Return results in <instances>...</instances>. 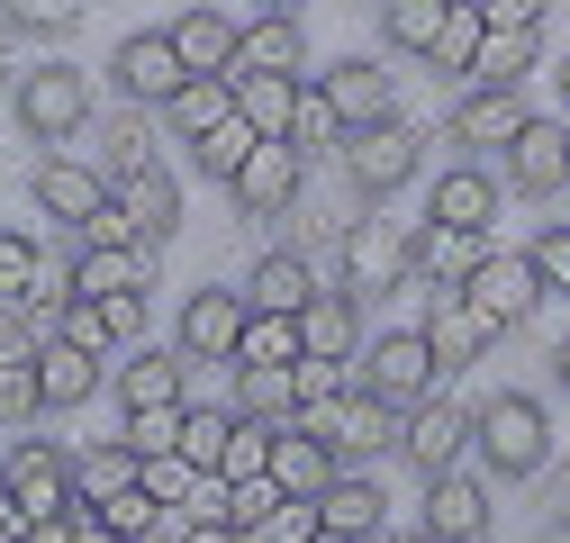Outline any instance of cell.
<instances>
[{
	"label": "cell",
	"mask_w": 570,
	"mask_h": 543,
	"mask_svg": "<svg viewBox=\"0 0 570 543\" xmlns=\"http://www.w3.org/2000/svg\"><path fill=\"white\" fill-rule=\"evenodd\" d=\"M236 109L254 118V136H299L308 82L299 73H236Z\"/></svg>",
	"instance_id": "29"
},
{
	"label": "cell",
	"mask_w": 570,
	"mask_h": 543,
	"mask_svg": "<svg viewBox=\"0 0 570 543\" xmlns=\"http://www.w3.org/2000/svg\"><path fill=\"white\" fill-rule=\"evenodd\" d=\"M317 525H326V534H344V543H372V534L390 525V490L372 481V471H353V462H344L335 481L317 490Z\"/></svg>",
	"instance_id": "23"
},
{
	"label": "cell",
	"mask_w": 570,
	"mask_h": 543,
	"mask_svg": "<svg viewBox=\"0 0 570 543\" xmlns=\"http://www.w3.org/2000/svg\"><path fill=\"white\" fill-rule=\"evenodd\" d=\"M109 372H100V354H73L63 335H46L37 345V389H46V417H63V407H82L91 389H100Z\"/></svg>",
	"instance_id": "30"
},
{
	"label": "cell",
	"mask_w": 570,
	"mask_h": 543,
	"mask_svg": "<svg viewBox=\"0 0 570 543\" xmlns=\"http://www.w3.org/2000/svg\"><path fill=\"white\" fill-rule=\"evenodd\" d=\"M227 426H236V407H181V462L208 471L218 481V453H227Z\"/></svg>",
	"instance_id": "43"
},
{
	"label": "cell",
	"mask_w": 570,
	"mask_h": 543,
	"mask_svg": "<svg viewBox=\"0 0 570 543\" xmlns=\"http://www.w3.org/2000/svg\"><path fill=\"white\" fill-rule=\"evenodd\" d=\"M164 516H173V507H164V498H146V481H127L118 498H100V525H109L118 543H155V534H164Z\"/></svg>",
	"instance_id": "40"
},
{
	"label": "cell",
	"mask_w": 570,
	"mask_h": 543,
	"mask_svg": "<svg viewBox=\"0 0 570 543\" xmlns=\"http://www.w3.org/2000/svg\"><path fill=\"white\" fill-rule=\"evenodd\" d=\"M109 82H118V100H127V109H164V100L190 82V63H181L173 28H136V37H118Z\"/></svg>",
	"instance_id": "5"
},
{
	"label": "cell",
	"mask_w": 570,
	"mask_h": 543,
	"mask_svg": "<svg viewBox=\"0 0 570 543\" xmlns=\"http://www.w3.org/2000/svg\"><path fill=\"white\" fill-rule=\"evenodd\" d=\"M335 398H353V354H299L291 363V407L299 417H326Z\"/></svg>",
	"instance_id": "34"
},
{
	"label": "cell",
	"mask_w": 570,
	"mask_h": 543,
	"mask_svg": "<svg viewBox=\"0 0 570 543\" xmlns=\"http://www.w3.org/2000/svg\"><path fill=\"white\" fill-rule=\"evenodd\" d=\"M335 164H344V190L363 199V209H381V199H399L425 172V136L407 118H372V127H353L335 146Z\"/></svg>",
	"instance_id": "2"
},
{
	"label": "cell",
	"mask_w": 570,
	"mask_h": 543,
	"mask_svg": "<svg viewBox=\"0 0 570 543\" xmlns=\"http://www.w3.org/2000/svg\"><path fill=\"white\" fill-rule=\"evenodd\" d=\"M471 453H480V471L489 481H534V471L552 462V407L534 398V389H498V398H480L471 407Z\"/></svg>",
	"instance_id": "1"
},
{
	"label": "cell",
	"mask_w": 570,
	"mask_h": 543,
	"mask_svg": "<svg viewBox=\"0 0 570 543\" xmlns=\"http://www.w3.org/2000/svg\"><path fill=\"white\" fill-rule=\"evenodd\" d=\"M109 308V335L118 345H146V290H118V299H100Z\"/></svg>",
	"instance_id": "53"
},
{
	"label": "cell",
	"mask_w": 570,
	"mask_h": 543,
	"mask_svg": "<svg viewBox=\"0 0 570 543\" xmlns=\"http://www.w3.org/2000/svg\"><path fill=\"white\" fill-rule=\"evenodd\" d=\"M127 481H136V444H127V435H109V444H82V453H73V490H82L91 507H100V498H118Z\"/></svg>",
	"instance_id": "36"
},
{
	"label": "cell",
	"mask_w": 570,
	"mask_h": 543,
	"mask_svg": "<svg viewBox=\"0 0 570 543\" xmlns=\"http://www.w3.org/2000/svg\"><path fill=\"white\" fill-rule=\"evenodd\" d=\"M28 190H37V209H46L55 227H73V236L109 209V172H91V164H73V155H46Z\"/></svg>",
	"instance_id": "21"
},
{
	"label": "cell",
	"mask_w": 570,
	"mask_h": 543,
	"mask_svg": "<svg viewBox=\"0 0 570 543\" xmlns=\"http://www.w3.org/2000/svg\"><path fill=\"white\" fill-rule=\"evenodd\" d=\"M308 345H299V317H281V308H254L245 317V345H236V363H299Z\"/></svg>",
	"instance_id": "41"
},
{
	"label": "cell",
	"mask_w": 570,
	"mask_h": 543,
	"mask_svg": "<svg viewBox=\"0 0 570 543\" xmlns=\"http://www.w3.org/2000/svg\"><path fill=\"white\" fill-rule=\"evenodd\" d=\"M462 299H471L489 326H525L552 290H543V272H534L525 254H480V263H471V282H462Z\"/></svg>",
	"instance_id": "11"
},
{
	"label": "cell",
	"mask_w": 570,
	"mask_h": 543,
	"mask_svg": "<svg viewBox=\"0 0 570 543\" xmlns=\"http://www.w3.org/2000/svg\"><path fill=\"white\" fill-rule=\"evenodd\" d=\"M552 381H561V398H570V335L552 345Z\"/></svg>",
	"instance_id": "56"
},
{
	"label": "cell",
	"mask_w": 570,
	"mask_h": 543,
	"mask_svg": "<svg viewBox=\"0 0 570 543\" xmlns=\"http://www.w3.org/2000/svg\"><path fill=\"white\" fill-rule=\"evenodd\" d=\"M91 0H0V37H63Z\"/></svg>",
	"instance_id": "44"
},
{
	"label": "cell",
	"mask_w": 570,
	"mask_h": 543,
	"mask_svg": "<svg viewBox=\"0 0 570 543\" xmlns=\"http://www.w3.org/2000/svg\"><path fill=\"white\" fill-rule=\"evenodd\" d=\"M263 10H299V0H263Z\"/></svg>",
	"instance_id": "61"
},
{
	"label": "cell",
	"mask_w": 570,
	"mask_h": 543,
	"mask_svg": "<svg viewBox=\"0 0 570 543\" xmlns=\"http://www.w3.org/2000/svg\"><path fill=\"white\" fill-rule=\"evenodd\" d=\"M444 19H453V0H381V37L399 55H425V46L444 37Z\"/></svg>",
	"instance_id": "39"
},
{
	"label": "cell",
	"mask_w": 570,
	"mask_h": 543,
	"mask_svg": "<svg viewBox=\"0 0 570 543\" xmlns=\"http://www.w3.org/2000/svg\"><path fill=\"white\" fill-rule=\"evenodd\" d=\"M0 543H28V507L10 498V481H0Z\"/></svg>",
	"instance_id": "54"
},
{
	"label": "cell",
	"mask_w": 570,
	"mask_h": 543,
	"mask_svg": "<svg viewBox=\"0 0 570 543\" xmlns=\"http://www.w3.org/2000/svg\"><path fill=\"white\" fill-rule=\"evenodd\" d=\"M173 46H181V63H190V73H236L245 28L218 10V0H199V10H181V19H173Z\"/></svg>",
	"instance_id": "27"
},
{
	"label": "cell",
	"mask_w": 570,
	"mask_h": 543,
	"mask_svg": "<svg viewBox=\"0 0 570 543\" xmlns=\"http://www.w3.org/2000/svg\"><path fill=\"white\" fill-rule=\"evenodd\" d=\"M480 37H489V19L471 10V0H453V19H444V37L425 46V63H435V73H462L471 82V55H480Z\"/></svg>",
	"instance_id": "42"
},
{
	"label": "cell",
	"mask_w": 570,
	"mask_h": 543,
	"mask_svg": "<svg viewBox=\"0 0 570 543\" xmlns=\"http://www.w3.org/2000/svg\"><path fill=\"white\" fill-rule=\"evenodd\" d=\"M254 146H263V136H254V118L236 109V118H218V127H208V136H190V164H199L208 181H236Z\"/></svg>",
	"instance_id": "37"
},
{
	"label": "cell",
	"mask_w": 570,
	"mask_h": 543,
	"mask_svg": "<svg viewBox=\"0 0 570 543\" xmlns=\"http://www.w3.org/2000/svg\"><path fill=\"white\" fill-rule=\"evenodd\" d=\"M317 100H326V118L353 136V127H372V118H399L390 100H399V82H390V63L381 55H344V63H326L317 73Z\"/></svg>",
	"instance_id": "12"
},
{
	"label": "cell",
	"mask_w": 570,
	"mask_h": 543,
	"mask_svg": "<svg viewBox=\"0 0 570 543\" xmlns=\"http://www.w3.org/2000/svg\"><path fill=\"white\" fill-rule=\"evenodd\" d=\"M109 389H118V417H136V407H173L190 389V363H181V345H136L109 372Z\"/></svg>",
	"instance_id": "24"
},
{
	"label": "cell",
	"mask_w": 570,
	"mask_h": 543,
	"mask_svg": "<svg viewBox=\"0 0 570 543\" xmlns=\"http://www.w3.org/2000/svg\"><path fill=\"white\" fill-rule=\"evenodd\" d=\"M326 444H335V462H353V471H363L372 453H399V407H381L372 389H353V398H335L326 407V417H308Z\"/></svg>",
	"instance_id": "16"
},
{
	"label": "cell",
	"mask_w": 570,
	"mask_h": 543,
	"mask_svg": "<svg viewBox=\"0 0 570 543\" xmlns=\"http://www.w3.org/2000/svg\"><path fill=\"white\" fill-rule=\"evenodd\" d=\"M425 218L489 236V218H498V172H489V164H453V172H435V190H425Z\"/></svg>",
	"instance_id": "26"
},
{
	"label": "cell",
	"mask_w": 570,
	"mask_h": 543,
	"mask_svg": "<svg viewBox=\"0 0 570 543\" xmlns=\"http://www.w3.org/2000/svg\"><path fill=\"white\" fill-rule=\"evenodd\" d=\"M534 109H525V91H489V82H471L462 100H453V118H444V136L462 155H508V136L525 127Z\"/></svg>",
	"instance_id": "19"
},
{
	"label": "cell",
	"mask_w": 570,
	"mask_h": 543,
	"mask_svg": "<svg viewBox=\"0 0 570 543\" xmlns=\"http://www.w3.org/2000/svg\"><path fill=\"white\" fill-rule=\"evenodd\" d=\"M227 190H236V209H245V218H291V199L308 190V155L291 146V136H263Z\"/></svg>",
	"instance_id": "8"
},
{
	"label": "cell",
	"mask_w": 570,
	"mask_h": 543,
	"mask_svg": "<svg viewBox=\"0 0 570 543\" xmlns=\"http://www.w3.org/2000/svg\"><path fill=\"white\" fill-rule=\"evenodd\" d=\"M344 290H353V299H390V290H407V236H390V218L344 227Z\"/></svg>",
	"instance_id": "18"
},
{
	"label": "cell",
	"mask_w": 570,
	"mask_h": 543,
	"mask_svg": "<svg viewBox=\"0 0 570 543\" xmlns=\"http://www.w3.org/2000/svg\"><path fill=\"white\" fill-rule=\"evenodd\" d=\"M508 190H525V199L570 190V118H525L508 136Z\"/></svg>",
	"instance_id": "14"
},
{
	"label": "cell",
	"mask_w": 570,
	"mask_h": 543,
	"mask_svg": "<svg viewBox=\"0 0 570 543\" xmlns=\"http://www.w3.org/2000/svg\"><path fill=\"white\" fill-rule=\"evenodd\" d=\"M399 453L416 462V481H435V471H462V453H471V407H453V398L435 389L425 407H407V417H399Z\"/></svg>",
	"instance_id": "13"
},
{
	"label": "cell",
	"mask_w": 570,
	"mask_h": 543,
	"mask_svg": "<svg viewBox=\"0 0 570 543\" xmlns=\"http://www.w3.org/2000/svg\"><path fill=\"white\" fill-rule=\"evenodd\" d=\"M416 534L425 543H480L489 534V481H471V471H435V481H425Z\"/></svg>",
	"instance_id": "20"
},
{
	"label": "cell",
	"mask_w": 570,
	"mask_h": 543,
	"mask_svg": "<svg viewBox=\"0 0 570 543\" xmlns=\"http://www.w3.org/2000/svg\"><path fill=\"white\" fill-rule=\"evenodd\" d=\"M245 290H190L181 299V326H173V345H181V363H236V345H245Z\"/></svg>",
	"instance_id": "10"
},
{
	"label": "cell",
	"mask_w": 570,
	"mask_h": 543,
	"mask_svg": "<svg viewBox=\"0 0 570 543\" xmlns=\"http://www.w3.org/2000/svg\"><path fill=\"white\" fill-rule=\"evenodd\" d=\"M236 417H263V426H281V417H299L291 407V363H236Z\"/></svg>",
	"instance_id": "35"
},
{
	"label": "cell",
	"mask_w": 570,
	"mask_h": 543,
	"mask_svg": "<svg viewBox=\"0 0 570 543\" xmlns=\"http://www.w3.org/2000/svg\"><path fill=\"white\" fill-rule=\"evenodd\" d=\"M272 507H281V490H272V481H236V490H227V525H236V534H245V525H263Z\"/></svg>",
	"instance_id": "52"
},
{
	"label": "cell",
	"mask_w": 570,
	"mask_h": 543,
	"mask_svg": "<svg viewBox=\"0 0 570 543\" xmlns=\"http://www.w3.org/2000/svg\"><path fill=\"white\" fill-rule=\"evenodd\" d=\"M525 263L543 272V290H552V299H570V218H552V227L525 245Z\"/></svg>",
	"instance_id": "50"
},
{
	"label": "cell",
	"mask_w": 570,
	"mask_h": 543,
	"mask_svg": "<svg viewBox=\"0 0 570 543\" xmlns=\"http://www.w3.org/2000/svg\"><path fill=\"white\" fill-rule=\"evenodd\" d=\"M136 164H155V127H146V109H127V118L109 127V164H100V172L118 181V172H136Z\"/></svg>",
	"instance_id": "49"
},
{
	"label": "cell",
	"mask_w": 570,
	"mask_h": 543,
	"mask_svg": "<svg viewBox=\"0 0 570 543\" xmlns=\"http://www.w3.org/2000/svg\"><path fill=\"white\" fill-rule=\"evenodd\" d=\"M263 462H272V426L263 417H236L227 426V453H218V481L236 490V481H263Z\"/></svg>",
	"instance_id": "45"
},
{
	"label": "cell",
	"mask_w": 570,
	"mask_h": 543,
	"mask_svg": "<svg viewBox=\"0 0 570 543\" xmlns=\"http://www.w3.org/2000/svg\"><path fill=\"white\" fill-rule=\"evenodd\" d=\"M353 389H372L381 407L407 417V407H425V398L444 389V372H435V354H425L416 326H390V335H372V345L353 354Z\"/></svg>",
	"instance_id": "4"
},
{
	"label": "cell",
	"mask_w": 570,
	"mask_h": 543,
	"mask_svg": "<svg viewBox=\"0 0 570 543\" xmlns=\"http://www.w3.org/2000/svg\"><path fill=\"white\" fill-rule=\"evenodd\" d=\"M416 335H425V354H435V372L453 381V372H471V363H480V345H489L498 326H489L462 290H435V308H425V326H416Z\"/></svg>",
	"instance_id": "22"
},
{
	"label": "cell",
	"mask_w": 570,
	"mask_h": 543,
	"mask_svg": "<svg viewBox=\"0 0 570 543\" xmlns=\"http://www.w3.org/2000/svg\"><path fill=\"white\" fill-rule=\"evenodd\" d=\"M109 209L127 218V236L146 245V254H164V245L181 236V181H173V164L155 155V164L118 172V181H109Z\"/></svg>",
	"instance_id": "6"
},
{
	"label": "cell",
	"mask_w": 570,
	"mask_h": 543,
	"mask_svg": "<svg viewBox=\"0 0 570 543\" xmlns=\"http://www.w3.org/2000/svg\"><path fill=\"white\" fill-rule=\"evenodd\" d=\"M552 525L570 534V462H561V481H552Z\"/></svg>",
	"instance_id": "55"
},
{
	"label": "cell",
	"mask_w": 570,
	"mask_h": 543,
	"mask_svg": "<svg viewBox=\"0 0 570 543\" xmlns=\"http://www.w3.org/2000/svg\"><path fill=\"white\" fill-rule=\"evenodd\" d=\"M181 407H190V398H173V407H136V417L118 426V435L136 444V462H155V453H181Z\"/></svg>",
	"instance_id": "46"
},
{
	"label": "cell",
	"mask_w": 570,
	"mask_h": 543,
	"mask_svg": "<svg viewBox=\"0 0 570 543\" xmlns=\"http://www.w3.org/2000/svg\"><path fill=\"white\" fill-rule=\"evenodd\" d=\"M317 299V263L291 245V254H263L254 272H245V308H281V317H299Z\"/></svg>",
	"instance_id": "28"
},
{
	"label": "cell",
	"mask_w": 570,
	"mask_h": 543,
	"mask_svg": "<svg viewBox=\"0 0 570 543\" xmlns=\"http://www.w3.org/2000/svg\"><path fill=\"white\" fill-rule=\"evenodd\" d=\"M480 254H489V245H480L471 227H444V218H416V236H407V282H416L425 299H435V290H462Z\"/></svg>",
	"instance_id": "17"
},
{
	"label": "cell",
	"mask_w": 570,
	"mask_h": 543,
	"mask_svg": "<svg viewBox=\"0 0 570 543\" xmlns=\"http://www.w3.org/2000/svg\"><path fill=\"white\" fill-rule=\"evenodd\" d=\"M10 109H19V127L37 136V146H73V136L91 127V82L63 55H46V63H28V73L10 82Z\"/></svg>",
	"instance_id": "3"
},
{
	"label": "cell",
	"mask_w": 570,
	"mask_h": 543,
	"mask_svg": "<svg viewBox=\"0 0 570 543\" xmlns=\"http://www.w3.org/2000/svg\"><path fill=\"white\" fill-rule=\"evenodd\" d=\"M561 118H570V55H561Z\"/></svg>",
	"instance_id": "59"
},
{
	"label": "cell",
	"mask_w": 570,
	"mask_h": 543,
	"mask_svg": "<svg viewBox=\"0 0 570 543\" xmlns=\"http://www.w3.org/2000/svg\"><path fill=\"white\" fill-rule=\"evenodd\" d=\"M0 82H19V63H10V37H0Z\"/></svg>",
	"instance_id": "58"
},
{
	"label": "cell",
	"mask_w": 570,
	"mask_h": 543,
	"mask_svg": "<svg viewBox=\"0 0 570 543\" xmlns=\"http://www.w3.org/2000/svg\"><path fill=\"white\" fill-rule=\"evenodd\" d=\"M46 282V245L28 227H0V308H28Z\"/></svg>",
	"instance_id": "38"
},
{
	"label": "cell",
	"mask_w": 570,
	"mask_h": 543,
	"mask_svg": "<svg viewBox=\"0 0 570 543\" xmlns=\"http://www.w3.org/2000/svg\"><path fill=\"white\" fill-rule=\"evenodd\" d=\"M335 471H344V462H335V444H326L308 417H281V426H272V462H263V481H272L281 498H317Z\"/></svg>",
	"instance_id": "15"
},
{
	"label": "cell",
	"mask_w": 570,
	"mask_h": 543,
	"mask_svg": "<svg viewBox=\"0 0 570 543\" xmlns=\"http://www.w3.org/2000/svg\"><path fill=\"white\" fill-rule=\"evenodd\" d=\"M218 118H236V73H190V82L164 100V127L181 136V146H190V136H208Z\"/></svg>",
	"instance_id": "32"
},
{
	"label": "cell",
	"mask_w": 570,
	"mask_h": 543,
	"mask_svg": "<svg viewBox=\"0 0 570 543\" xmlns=\"http://www.w3.org/2000/svg\"><path fill=\"white\" fill-rule=\"evenodd\" d=\"M236 73H308V28L299 10H254L245 46H236Z\"/></svg>",
	"instance_id": "25"
},
{
	"label": "cell",
	"mask_w": 570,
	"mask_h": 543,
	"mask_svg": "<svg viewBox=\"0 0 570 543\" xmlns=\"http://www.w3.org/2000/svg\"><path fill=\"white\" fill-rule=\"evenodd\" d=\"M73 543H118V534H109V525H100V507H91V516H82V534H73Z\"/></svg>",
	"instance_id": "57"
},
{
	"label": "cell",
	"mask_w": 570,
	"mask_h": 543,
	"mask_svg": "<svg viewBox=\"0 0 570 543\" xmlns=\"http://www.w3.org/2000/svg\"><path fill=\"white\" fill-rule=\"evenodd\" d=\"M28 417H46V389H37V354H28V363H0V435H10V426H28Z\"/></svg>",
	"instance_id": "47"
},
{
	"label": "cell",
	"mask_w": 570,
	"mask_h": 543,
	"mask_svg": "<svg viewBox=\"0 0 570 543\" xmlns=\"http://www.w3.org/2000/svg\"><path fill=\"white\" fill-rule=\"evenodd\" d=\"M63 282L73 299H118V290H155V254L146 245H100L63 227Z\"/></svg>",
	"instance_id": "7"
},
{
	"label": "cell",
	"mask_w": 570,
	"mask_h": 543,
	"mask_svg": "<svg viewBox=\"0 0 570 543\" xmlns=\"http://www.w3.org/2000/svg\"><path fill=\"white\" fill-rule=\"evenodd\" d=\"M534 55H543V28H489L480 55H471V82H489V91H525Z\"/></svg>",
	"instance_id": "33"
},
{
	"label": "cell",
	"mask_w": 570,
	"mask_h": 543,
	"mask_svg": "<svg viewBox=\"0 0 570 543\" xmlns=\"http://www.w3.org/2000/svg\"><path fill=\"white\" fill-rule=\"evenodd\" d=\"M372 543H425V534H390V525H381V534H372Z\"/></svg>",
	"instance_id": "60"
},
{
	"label": "cell",
	"mask_w": 570,
	"mask_h": 543,
	"mask_svg": "<svg viewBox=\"0 0 570 543\" xmlns=\"http://www.w3.org/2000/svg\"><path fill=\"white\" fill-rule=\"evenodd\" d=\"M0 481H10V498H19L28 516H46V507H73V498H82V490H73V453H63V444H46V435L0 444Z\"/></svg>",
	"instance_id": "9"
},
{
	"label": "cell",
	"mask_w": 570,
	"mask_h": 543,
	"mask_svg": "<svg viewBox=\"0 0 570 543\" xmlns=\"http://www.w3.org/2000/svg\"><path fill=\"white\" fill-rule=\"evenodd\" d=\"M136 481H146V498H164V507L181 516V507H190V490L208 481V471H190L181 453H155V462H136Z\"/></svg>",
	"instance_id": "48"
},
{
	"label": "cell",
	"mask_w": 570,
	"mask_h": 543,
	"mask_svg": "<svg viewBox=\"0 0 570 543\" xmlns=\"http://www.w3.org/2000/svg\"><path fill=\"white\" fill-rule=\"evenodd\" d=\"M299 345L308 354H363V299L317 282V299L299 308Z\"/></svg>",
	"instance_id": "31"
},
{
	"label": "cell",
	"mask_w": 570,
	"mask_h": 543,
	"mask_svg": "<svg viewBox=\"0 0 570 543\" xmlns=\"http://www.w3.org/2000/svg\"><path fill=\"white\" fill-rule=\"evenodd\" d=\"M263 534H272V543H317V534H326V525H317V498H281V507L263 516Z\"/></svg>",
	"instance_id": "51"
}]
</instances>
